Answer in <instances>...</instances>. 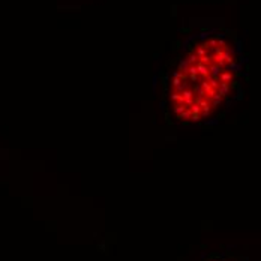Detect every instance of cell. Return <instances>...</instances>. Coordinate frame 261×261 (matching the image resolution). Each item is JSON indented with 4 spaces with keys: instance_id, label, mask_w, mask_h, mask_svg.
<instances>
[{
    "instance_id": "1",
    "label": "cell",
    "mask_w": 261,
    "mask_h": 261,
    "mask_svg": "<svg viewBox=\"0 0 261 261\" xmlns=\"http://www.w3.org/2000/svg\"><path fill=\"white\" fill-rule=\"evenodd\" d=\"M243 56L228 33L207 32L189 39L168 75L165 107L180 125H206L240 93Z\"/></svg>"
}]
</instances>
